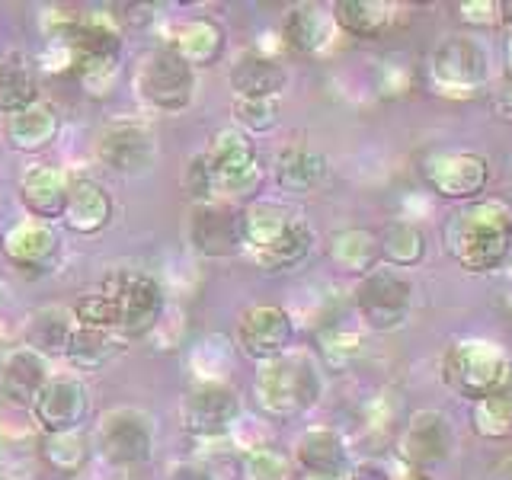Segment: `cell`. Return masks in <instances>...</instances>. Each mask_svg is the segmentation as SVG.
<instances>
[{
	"label": "cell",
	"mask_w": 512,
	"mask_h": 480,
	"mask_svg": "<svg viewBox=\"0 0 512 480\" xmlns=\"http://www.w3.org/2000/svg\"><path fill=\"white\" fill-rule=\"evenodd\" d=\"M442 247L474 276H490L512 263V205L474 199L455 205L442 224Z\"/></svg>",
	"instance_id": "obj_1"
},
{
	"label": "cell",
	"mask_w": 512,
	"mask_h": 480,
	"mask_svg": "<svg viewBox=\"0 0 512 480\" xmlns=\"http://www.w3.org/2000/svg\"><path fill=\"white\" fill-rule=\"evenodd\" d=\"M439 378L455 397L477 404V400L509 388L512 359L500 343L487 340V336H458L442 352Z\"/></svg>",
	"instance_id": "obj_2"
},
{
	"label": "cell",
	"mask_w": 512,
	"mask_h": 480,
	"mask_svg": "<svg viewBox=\"0 0 512 480\" xmlns=\"http://www.w3.org/2000/svg\"><path fill=\"white\" fill-rule=\"evenodd\" d=\"M253 397L272 420H298L320 404L324 375H320V365L308 352H285V356L256 368Z\"/></svg>",
	"instance_id": "obj_3"
},
{
	"label": "cell",
	"mask_w": 512,
	"mask_h": 480,
	"mask_svg": "<svg viewBox=\"0 0 512 480\" xmlns=\"http://www.w3.org/2000/svg\"><path fill=\"white\" fill-rule=\"evenodd\" d=\"M490 74V48L471 32L445 36L426 58V87L442 100H471L490 84Z\"/></svg>",
	"instance_id": "obj_4"
},
{
	"label": "cell",
	"mask_w": 512,
	"mask_h": 480,
	"mask_svg": "<svg viewBox=\"0 0 512 480\" xmlns=\"http://www.w3.org/2000/svg\"><path fill=\"white\" fill-rule=\"evenodd\" d=\"M416 288L404 269L394 266H375L372 272L359 276L352 288V308L359 320L375 333H397L407 327L413 314Z\"/></svg>",
	"instance_id": "obj_5"
},
{
	"label": "cell",
	"mask_w": 512,
	"mask_h": 480,
	"mask_svg": "<svg viewBox=\"0 0 512 480\" xmlns=\"http://www.w3.org/2000/svg\"><path fill=\"white\" fill-rule=\"evenodd\" d=\"M135 90L157 112H183L196 96V71L170 45L151 48L138 58Z\"/></svg>",
	"instance_id": "obj_6"
},
{
	"label": "cell",
	"mask_w": 512,
	"mask_h": 480,
	"mask_svg": "<svg viewBox=\"0 0 512 480\" xmlns=\"http://www.w3.org/2000/svg\"><path fill=\"white\" fill-rule=\"evenodd\" d=\"M420 176L432 196L464 205L484 199V189L490 186V160L477 151L442 148L420 160Z\"/></svg>",
	"instance_id": "obj_7"
},
{
	"label": "cell",
	"mask_w": 512,
	"mask_h": 480,
	"mask_svg": "<svg viewBox=\"0 0 512 480\" xmlns=\"http://www.w3.org/2000/svg\"><path fill=\"white\" fill-rule=\"evenodd\" d=\"M96 448L112 468H141L154 455V420L138 407H112L96 426Z\"/></svg>",
	"instance_id": "obj_8"
},
{
	"label": "cell",
	"mask_w": 512,
	"mask_h": 480,
	"mask_svg": "<svg viewBox=\"0 0 512 480\" xmlns=\"http://www.w3.org/2000/svg\"><path fill=\"white\" fill-rule=\"evenodd\" d=\"M240 420V397L228 381L205 378L183 394L180 426L192 439H221Z\"/></svg>",
	"instance_id": "obj_9"
},
{
	"label": "cell",
	"mask_w": 512,
	"mask_h": 480,
	"mask_svg": "<svg viewBox=\"0 0 512 480\" xmlns=\"http://www.w3.org/2000/svg\"><path fill=\"white\" fill-rule=\"evenodd\" d=\"M455 452V423L442 410H416L397 436V464L432 474Z\"/></svg>",
	"instance_id": "obj_10"
},
{
	"label": "cell",
	"mask_w": 512,
	"mask_h": 480,
	"mask_svg": "<svg viewBox=\"0 0 512 480\" xmlns=\"http://www.w3.org/2000/svg\"><path fill=\"white\" fill-rule=\"evenodd\" d=\"M295 320L282 304H253L237 320V349L256 365L292 352Z\"/></svg>",
	"instance_id": "obj_11"
},
{
	"label": "cell",
	"mask_w": 512,
	"mask_h": 480,
	"mask_svg": "<svg viewBox=\"0 0 512 480\" xmlns=\"http://www.w3.org/2000/svg\"><path fill=\"white\" fill-rule=\"evenodd\" d=\"M116 292H119V327L122 340H141L160 327L167 311L164 288L148 272H116Z\"/></svg>",
	"instance_id": "obj_12"
},
{
	"label": "cell",
	"mask_w": 512,
	"mask_h": 480,
	"mask_svg": "<svg viewBox=\"0 0 512 480\" xmlns=\"http://www.w3.org/2000/svg\"><path fill=\"white\" fill-rule=\"evenodd\" d=\"M87 388L74 375H52L48 384L32 400V426L39 436H58V432H77L87 420Z\"/></svg>",
	"instance_id": "obj_13"
},
{
	"label": "cell",
	"mask_w": 512,
	"mask_h": 480,
	"mask_svg": "<svg viewBox=\"0 0 512 480\" xmlns=\"http://www.w3.org/2000/svg\"><path fill=\"white\" fill-rule=\"evenodd\" d=\"M154 157H157V141L144 122H132V119L112 122L103 128L100 141H96V160L106 170L122 176L148 173L154 167Z\"/></svg>",
	"instance_id": "obj_14"
},
{
	"label": "cell",
	"mask_w": 512,
	"mask_h": 480,
	"mask_svg": "<svg viewBox=\"0 0 512 480\" xmlns=\"http://www.w3.org/2000/svg\"><path fill=\"white\" fill-rule=\"evenodd\" d=\"M189 240L208 260L240 253L244 250V240H240V208L218 199L205 205H192Z\"/></svg>",
	"instance_id": "obj_15"
},
{
	"label": "cell",
	"mask_w": 512,
	"mask_h": 480,
	"mask_svg": "<svg viewBox=\"0 0 512 480\" xmlns=\"http://www.w3.org/2000/svg\"><path fill=\"white\" fill-rule=\"evenodd\" d=\"M0 253L13 269L23 272H45V266L55 260L58 253V234L52 224L23 218L10 224L0 237Z\"/></svg>",
	"instance_id": "obj_16"
},
{
	"label": "cell",
	"mask_w": 512,
	"mask_h": 480,
	"mask_svg": "<svg viewBox=\"0 0 512 480\" xmlns=\"http://www.w3.org/2000/svg\"><path fill=\"white\" fill-rule=\"evenodd\" d=\"M292 461L298 474H320V477H346L349 474V448L340 429L333 426H311L295 439Z\"/></svg>",
	"instance_id": "obj_17"
},
{
	"label": "cell",
	"mask_w": 512,
	"mask_h": 480,
	"mask_svg": "<svg viewBox=\"0 0 512 480\" xmlns=\"http://www.w3.org/2000/svg\"><path fill=\"white\" fill-rule=\"evenodd\" d=\"M48 378H52V368H48V359L42 352L29 346H13L0 352V391L13 404L32 407V400L39 397Z\"/></svg>",
	"instance_id": "obj_18"
},
{
	"label": "cell",
	"mask_w": 512,
	"mask_h": 480,
	"mask_svg": "<svg viewBox=\"0 0 512 480\" xmlns=\"http://www.w3.org/2000/svg\"><path fill=\"white\" fill-rule=\"evenodd\" d=\"M68 189L71 180L61 167L52 164H32L20 176V202L29 212V218L52 224L55 218L64 215V205H68Z\"/></svg>",
	"instance_id": "obj_19"
},
{
	"label": "cell",
	"mask_w": 512,
	"mask_h": 480,
	"mask_svg": "<svg viewBox=\"0 0 512 480\" xmlns=\"http://www.w3.org/2000/svg\"><path fill=\"white\" fill-rule=\"evenodd\" d=\"M333 13L320 4H298L282 16L279 39L292 55H320L336 36Z\"/></svg>",
	"instance_id": "obj_20"
},
{
	"label": "cell",
	"mask_w": 512,
	"mask_h": 480,
	"mask_svg": "<svg viewBox=\"0 0 512 480\" xmlns=\"http://www.w3.org/2000/svg\"><path fill=\"white\" fill-rule=\"evenodd\" d=\"M112 215H116V205H112V196L100 183L87 180V176L71 180L68 205H64V215H61V221L68 224V231L80 237L103 234L112 224Z\"/></svg>",
	"instance_id": "obj_21"
},
{
	"label": "cell",
	"mask_w": 512,
	"mask_h": 480,
	"mask_svg": "<svg viewBox=\"0 0 512 480\" xmlns=\"http://www.w3.org/2000/svg\"><path fill=\"white\" fill-rule=\"evenodd\" d=\"M170 48L180 55L192 71L212 68L221 61L224 48H228V32L215 20V16H189L173 29Z\"/></svg>",
	"instance_id": "obj_22"
},
{
	"label": "cell",
	"mask_w": 512,
	"mask_h": 480,
	"mask_svg": "<svg viewBox=\"0 0 512 480\" xmlns=\"http://www.w3.org/2000/svg\"><path fill=\"white\" fill-rule=\"evenodd\" d=\"M333 23L352 39H381L400 23L404 7L391 0H336L330 7Z\"/></svg>",
	"instance_id": "obj_23"
},
{
	"label": "cell",
	"mask_w": 512,
	"mask_h": 480,
	"mask_svg": "<svg viewBox=\"0 0 512 480\" xmlns=\"http://www.w3.org/2000/svg\"><path fill=\"white\" fill-rule=\"evenodd\" d=\"M228 80L234 96H244V100H279L288 87V71L272 55L250 52L231 64Z\"/></svg>",
	"instance_id": "obj_24"
},
{
	"label": "cell",
	"mask_w": 512,
	"mask_h": 480,
	"mask_svg": "<svg viewBox=\"0 0 512 480\" xmlns=\"http://www.w3.org/2000/svg\"><path fill=\"white\" fill-rule=\"evenodd\" d=\"M276 183L285 192H295V196H304V192H314L327 183L330 176V160L308 148V144H288V148L279 151L276 157Z\"/></svg>",
	"instance_id": "obj_25"
},
{
	"label": "cell",
	"mask_w": 512,
	"mask_h": 480,
	"mask_svg": "<svg viewBox=\"0 0 512 480\" xmlns=\"http://www.w3.org/2000/svg\"><path fill=\"white\" fill-rule=\"evenodd\" d=\"M61 132V119L58 112L48 103H32L29 109L16 112V116H7L4 122V138L13 151L23 154H39L52 144Z\"/></svg>",
	"instance_id": "obj_26"
},
{
	"label": "cell",
	"mask_w": 512,
	"mask_h": 480,
	"mask_svg": "<svg viewBox=\"0 0 512 480\" xmlns=\"http://www.w3.org/2000/svg\"><path fill=\"white\" fill-rule=\"evenodd\" d=\"M295 212H288L285 205L279 202H250L240 208V240H244V250L253 253H263L269 250L276 240L295 224Z\"/></svg>",
	"instance_id": "obj_27"
},
{
	"label": "cell",
	"mask_w": 512,
	"mask_h": 480,
	"mask_svg": "<svg viewBox=\"0 0 512 480\" xmlns=\"http://www.w3.org/2000/svg\"><path fill=\"white\" fill-rule=\"evenodd\" d=\"M205 160H208V170L215 176V186L231 180V176L260 167V157H256L250 135H244L240 128H221V132H215L212 141H208Z\"/></svg>",
	"instance_id": "obj_28"
},
{
	"label": "cell",
	"mask_w": 512,
	"mask_h": 480,
	"mask_svg": "<svg viewBox=\"0 0 512 480\" xmlns=\"http://www.w3.org/2000/svg\"><path fill=\"white\" fill-rule=\"evenodd\" d=\"M327 253L336 269L349 272V276H365L375 266H381V247L378 234L368 228H340L330 234Z\"/></svg>",
	"instance_id": "obj_29"
},
{
	"label": "cell",
	"mask_w": 512,
	"mask_h": 480,
	"mask_svg": "<svg viewBox=\"0 0 512 480\" xmlns=\"http://www.w3.org/2000/svg\"><path fill=\"white\" fill-rule=\"evenodd\" d=\"M32 103H39V80L32 61L23 52L0 55V112L16 116Z\"/></svg>",
	"instance_id": "obj_30"
},
{
	"label": "cell",
	"mask_w": 512,
	"mask_h": 480,
	"mask_svg": "<svg viewBox=\"0 0 512 480\" xmlns=\"http://www.w3.org/2000/svg\"><path fill=\"white\" fill-rule=\"evenodd\" d=\"M125 352V340L112 330H90V327H77L68 340L64 356L77 368V372H100L112 359H119Z\"/></svg>",
	"instance_id": "obj_31"
},
{
	"label": "cell",
	"mask_w": 512,
	"mask_h": 480,
	"mask_svg": "<svg viewBox=\"0 0 512 480\" xmlns=\"http://www.w3.org/2000/svg\"><path fill=\"white\" fill-rule=\"evenodd\" d=\"M74 333V317L68 308H42L32 311L23 330V346L42 352V356H64Z\"/></svg>",
	"instance_id": "obj_32"
},
{
	"label": "cell",
	"mask_w": 512,
	"mask_h": 480,
	"mask_svg": "<svg viewBox=\"0 0 512 480\" xmlns=\"http://www.w3.org/2000/svg\"><path fill=\"white\" fill-rule=\"evenodd\" d=\"M314 244H317L314 228L298 215L292 228H288L276 244L263 253H253L250 260L266 272H288V269H298L304 260H308V256L314 253Z\"/></svg>",
	"instance_id": "obj_33"
},
{
	"label": "cell",
	"mask_w": 512,
	"mask_h": 480,
	"mask_svg": "<svg viewBox=\"0 0 512 480\" xmlns=\"http://www.w3.org/2000/svg\"><path fill=\"white\" fill-rule=\"evenodd\" d=\"M381 263L394 269H413L426 260V234L410 218H397L378 234Z\"/></svg>",
	"instance_id": "obj_34"
},
{
	"label": "cell",
	"mask_w": 512,
	"mask_h": 480,
	"mask_svg": "<svg viewBox=\"0 0 512 480\" xmlns=\"http://www.w3.org/2000/svg\"><path fill=\"white\" fill-rule=\"evenodd\" d=\"M71 317L77 327H90V330H112L119 327V292H116V272L103 279V285L96 292L80 295L71 304Z\"/></svg>",
	"instance_id": "obj_35"
},
{
	"label": "cell",
	"mask_w": 512,
	"mask_h": 480,
	"mask_svg": "<svg viewBox=\"0 0 512 480\" xmlns=\"http://www.w3.org/2000/svg\"><path fill=\"white\" fill-rule=\"evenodd\" d=\"M42 461L61 477H74L90 464V442L84 432H58V436H42L39 442Z\"/></svg>",
	"instance_id": "obj_36"
},
{
	"label": "cell",
	"mask_w": 512,
	"mask_h": 480,
	"mask_svg": "<svg viewBox=\"0 0 512 480\" xmlns=\"http://www.w3.org/2000/svg\"><path fill=\"white\" fill-rule=\"evenodd\" d=\"M471 429L477 439L487 442H506L512 439V384L500 394H490L471 404Z\"/></svg>",
	"instance_id": "obj_37"
},
{
	"label": "cell",
	"mask_w": 512,
	"mask_h": 480,
	"mask_svg": "<svg viewBox=\"0 0 512 480\" xmlns=\"http://www.w3.org/2000/svg\"><path fill=\"white\" fill-rule=\"evenodd\" d=\"M240 477L244 480H298V468L288 452L276 445H253L240 458Z\"/></svg>",
	"instance_id": "obj_38"
},
{
	"label": "cell",
	"mask_w": 512,
	"mask_h": 480,
	"mask_svg": "<svg viewBox=\"0 0 512 480\" xmlns=\"http://www.w3.org/2000/svg\"><path fill=\"white\" fill-rule=\"evenodd\" d=\"M231 116L234 128H240L244 135H266L279 125V100H244V96H234Z\"/></svg>",
	"instance_id": "obj_39"
},
{
	"label": "cell",
	"mask_w": 512,
	"mask_h": 480,
	"mask_svg": "<svg viewBox=\"0 0 512 480\" xmlns=\"http://www.w3.org/2000/svg\"><path fill=\"white\" fill-rule=\"evenodd\" d=\"M317 346L330 368H346L362 352V336L349 327H324L317 333Z\"/></svg>",
	"instance_id": "obj_40"
},
{
	"label": "cell",
	"mask_w": 512,
	"mask_h": 480,
	"mask_svg": "<svg viewBox=\"0 0 512 480\" xmlns=\"http://www.w3.org/2000/svg\"><path fill=\"white\" fill-rule=\"evenodd\" d=\"M180 183H183V192L192 199V205L215 202V176H212V170H208L205 154H196V157L186 160Z\"/></svg>",
	"instance_id": "obj_41"
},
{
	"label": "cell",
	"mask_w": 512,
	"mask_h": 480,
	"mask_svg": "<svg viewBox=\"0 0 512 480\" xmlns=\"http://www.w3.org/2000/svg\"><path fill=\"white\" fill-rule=\"evenodd\" d=\"M458 10V23L474 32H484V29H493L503 23L500 16V4L496 0H464V4L455 7Z\"/></svg>",
	"instance_id": "obj_42"
},
{
	"label": "cell",
	"mask_w": 512,
	"mask_h": 480,
	"mask_svg": "<svg viewBox=\"0 0 512 480\" xmlns=\"http://www.w3.org/2000/svg\"><path fill=\"white\" fill-rule=\"evenodd\" d=\"M490 103H493V112L500 119L512 122V71H506L500 80H496V87L490 93Z\"/></svg>",
	"instance_id": "obj_43"
},
{
	"label": "cell",
	"mask_w": 512,
	"mask_h": 480,
	"mask_svg": "<svg viewBox=\"0 0 512 480\" xmlns=\"http://www.w3.org/2000/svg\"><path fill=\"white\" fill-rule=\"evenodd\" d=\"M167 480H212V474H208L196 461H180V464H173V468H170Z\"/></svg>",
	"instance_id": "obj_44"
},
{
	"label": "cell",
	"mask_w": 512,
	"mask_h": 480,
	"mask_svg": "<svg viewBox=\"0 0 512 480\" xmlns=\"http://www.w3.org/2000/svg\"><path fill=\"white\" fill-rule=\"evenodd\" d=\"M391 480H432V474L416 471V468H404V464H397V468L391 471Z\"/></svg>",
	"instance_id": "obj_45"
},
{
	"label": "cell",
	"mask_w": 512,
	"mask_h": 480,
	"mask_svg": "<svg viewBox=\"0 0 512 480\" xmlns=\"http://www.w3.org/2000/svg\"><path fill=\"white\" fill-rule=\"evenodd\" d=\"M503 55H506V71H512V29L506 32V45H503Z\"/></svg>",
	"instance_id": "obj_46"
},
{
	"label": "cell",
	"mask_w": 512,
	"mask_h": 480,
	"mask_svg": "<svg viewBox=\"0 0 512 480\" xmlns=\"http://www.w3.org/2000/svg\"><path fill=\"white\" fill-rule=\"evenodd\" d=\"M500 480H512V455L500 464Z\"/></svg>",
	"instance_id": "obj_47"
},
{
	"label": "cell",
	"mask_w": 512,
	"mask_h": 480,
	"mask_svg": "<svg viewBox=\"0 0 512 480\" xmlns=\"http://www.w3.org/2000/svg\"><path fill=\"white\" fill-rule=\"evenodd\" d=\"M298 480H346V477H320V474H298Z\"/></svg>",
	"instance_id": "obj_48"
},
{
	"label": "cell",
	"mask_w": 512,
	"mask_h": 480,
	"mask_svg": "<svg viewBox=\"0 0 512 480\" xmlns=\"http://www.w3.org/2000/svg\"><path fill=\"white\" fill-rule=\"evenodd\" d=\"M4 295H7V288H4V285H0V308H4Z\"/></svg>",
	"instance_id": "obj_49"
}]
</instances>
